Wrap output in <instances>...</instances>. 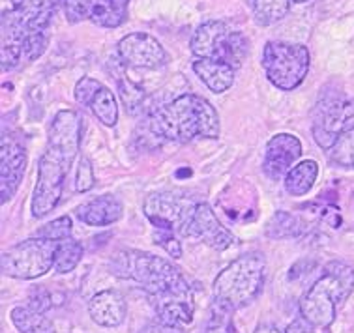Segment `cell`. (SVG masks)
<instances>
[{
  "label": "cell",
  "mask_w": 354,
  "mask_h": 333,
  "mask_svg": "<svg viewBox=\"0 0 354 333\" xmlns=\"http://www.w3.org/2000/svg\"><path fill=\"white\" fill-rule=\"evenodd\" d=\"M192 68H194L195 75L205 83L206 88L212 90L214 94H223L234 83V71L236 70L221 60L195 57Z\"/></svg>",
  "instance_id": "20"
},
{
  "label": "cell",
  "mask_w": 354,
  "mask_h": 333,
  "mask_svg": "<svg viewBox=\"0 0 354 333\" xmlns=\"http://www.w3.org/2000/svg\"><path fill=\"white\" fill-rule=\"evenodd\" d=\"M302 158V142L290 133H277L266 142L263 169L272 180L285 178L292 166Z\"/></svg>",
  "instance_id": "16"
},
{
  "label": "cell",
  "mask_w": 354,
  "mask_h": 333,
  "mask_svg": "<svg viewBox=\"0 0 354 333\" xmlns=\"http://www.w3.org/2000/svg\"><path fill=\"white\" fill-rule=\"evenodd\" d=\"M300 232H302V221L287 211H276V216L270 219L268 229H266V234L276 240L298 236Z\"/></svg>",
  "instance_id": "27"
},
{
  "label": "cell",
  "mask_w": 354,
  "mask_h": 333,
  "mask_svg": "<svg viewBox=\"0 0 354 333\" xmlns=\"http://www.w3.org/2000/svg\"><path fill=\"white\" fill-rule=\"evenodd\" d=\"M154 240L156 244L167 251V255L173 256V258H180L182 253H184V249H182V242L178 240V236H176V232L156 231Z\"/></svg>",
  "instance_id": "32"
},
{
  "label": "cell",
  "mask_w": 354,
  "mask_h": 333,
  "mask_svg": "<svg viewBox=\"0 0 354 333\" xmlns=\"http://www.w3.org/2000/svg\"><path fill=\"white\" fill-rule=\"evenodd\" d=\"M34 311H39V313H46L47 309L51 307V296L47 294L46 290H38L30 296V305Z\"/></svg>",
  "instance_id": "34"
},
{
  "label": "cell",
  "mask_w": 354,
  "mask_h": 333,
  "mask_svg": "<svg viewBox=\"0 0 354 333\" xmlns=\"http://www.w3.org/2000/svg\"><path fill=\"white\" fill-rule=\"evenodd\" d=\"M91 111L94 113L97 120L107 126V128H113L118 122V103H116L115 94L111 92L107 86H103L100 92L94 97V102L91 105Z\"/></svg>",
  "instance_id": "25"
},
{
  "label": "cell",
  "mask_w": 354,
  "mask_h": 333,
  "mask_svg": "<svg viewBox=\"0 0 354 333\" xmlns=\"http://www.w3.org/2000/svg\"><path fill=\"white\" fill-rule=\"evenodd\" d=\"M81 144V116L75 111H60L53 118L47 133V150L39 158L38 180L34 187L30 211L34 218H46L62 197L66 174L77 158Z\"/></svg>",
  "instance_id": "1"
},
{
  "label": "cell",
  "mask_w": 354,
  "mask_h": 333,
  "mask_svg": "<svg viewBox=\"0 0 354 333\" xmlns=\"http://www.w3.org/2000/svg\"><path fill=\"white\" fill-rule=\"evenodd\" d=\"M330 158L335 165L353 169L354 166V129L347 133L339 135V139L330 150Z\"/></svg>",
  "instance_id": "28"
},
{
  "label": "cell",
  "mask_w": 354,
  "mask_h": 333,
  "mask_svg": "<svg viewBox=\"0 0 354 333\" xmlns=\"http://www.w3.org/2000/svg\"><path fill=\"white\" fill-rule=\"evenodd\" d=\"M354 129V99L332 97L319 103L313 122V139L322 150H332L339 135Z\"/></svg>",
  "instance_id": "9"
},
{
  "label": "cell",
  "mask_w": 354,
  "mask_h": 333,
  "mask_svg": "<svg viewBox=\"0 0 354 333\" xmlns=\"http://www.w3.org/2000/svg\"><path fill=\"white\" fill-rule=\"evenodd\" d=\"M118 55L124 64L141 70H160L167 66L169 55L163 45L147 32H131L118 41Z\"/></svg>",
  "instance_id": "11"
},
{
  "label": "cell",
  "mask_w": 354,
  "mask_h": 333,
  "mask_svg": "<svg viewBox=\"0 0 354 333\" xmlns=\"http://www.w3.org/2000/svg\"><path fill=\"white\" fill-rule=\"evenodd\" d=\"M92 187H94V166L88 158H81L77 174H75V189L79 193H86L91 191Z\"/></svg>",
  "instance_id": "31"
},
{
  "label": "cell",
  "mask_w": 354,
  "mask_h": 333,
  "mask_svg": "<svg viewBox=\"0 0 354 333\" xmlns=\"http://www.w3.org/2000/svg\"><path fill=\"white\" fill-rule=\"evenodd\" d=\"M150 128L158 137L174 142H189L197 137L218 139L219 116L208 99L184 94L156 111Z\"/></svg>",
  "instance_id": "2"
},
{
  "label": "cell",
  "mask_w": 354,
  "mask_h": 333,
  "mask_svg": "<svg viewBox=\"0 0 354 333\" xmlns=\"http://www.w3.org/2000/svg\"><path fill=\"white\" fill-rule=\"evenodd\" d=\"M57 4H60L58 0H12V10L4 12L2 17L12 21L26 39L34 34L47 32Z\"/></svg>",
  "instance_id": "14"
},
{
  "label": "cell",
  "mask_w": 354,
  "mask_h": 333,
  "mask_svg": "<svg viewBox=\"0 0 354 333\" xmlns=\"http://www.w3.org/2000/svg\"><path fill=\"white\" fill-rule=\"evenodd\" d=\"M292 0H252L253 19L261 26L276 25L289 13Z\"/></svg>",
  "instance_id": "23"
},
{
  "label": "cell",
  "mask_w": 354,
  "mask_h": 333,
  "mask_svg": "<svg viewBox=\"0 0 354 333\" xmlns=\"http://www.w3.org/2000/svg\"><path fill=\"white\" fill-rule=\"evenodd\" d=\"M266 277V258L261 253H245L219 272L214 281V298L225 309H240L259 296Z\"/></svg>",
  "instance_id": "4"
},
{
  "label": "cell",
  "mask_w": 354,
  "mask_h": 333,
  "mask_svg": "<svg viewBox=\"0 0 354 333\" xmlns=\"http://www.w3.org/2000/svg\"><path fill=\"white\" fill-rule=\"evenodd\" d=\"M111 269L116 277L133 279L152 298L174 287L176 283L184 281L180 269L169 263L167 258L145 251L118 253L111 260Z\"/></svg>",
  "instance_id": "5"
},
{
  "label": "cell",
  "mask_w": 354,
  "mask_h": 333,
  "mask_svg": "<svg viewBox=\"0 0 354 333\" xmlns=\"http://www.w3.org/2000/svg\"><path fill=\"white\" fill-rule=\"evenodd\" d=\"M197 204L199 202L189 197H182L180 193L156 191L145 199L142 210L158 231L176 232L182 236L187 219L192 218Z\"/></svg>",
  "instance_id": "8"
},
{
  "label": "cell",
  "mask_w": 354,
  "mask_h": 333,
  "mask_svg": "<svg viewBox=\"0 0 354 333\" xmlns=\"http://www.w3.org/2000/svg\"><path fill=\"white\" fill-rule=\"evenodd\" d=\"M70 23L91 21L103 28H116L128 19L129 0H58Z\"/></svg>",
  "instance_id": "10"
},
{
  "label": "cell",
  "mask_w": 354,
  "mask_h": 333,
  "mask_svg": "<svg viewBox=\"0 0 354 333\" xmlns=\"http://www.w3.org/2000/svg\"><path fill=\"white\" fill-rule=\"evenodd\" d=\"M126 300L116 290H102L88 301V314L97 326L116 327L126 318Z\"/></svg>",
  "instance_id": "18"
},
{
  "label": "cell",
  "mask_w": 354,
  "mask_h": 333,
  "mask_svg": "<svg viewBox=\"0 0 354 333\" xmlns=\"http://www.w3.org/2000/svg\"><path fill=\"white\" fill-rule=\"evenodd\" d=\"M26 171V150L15 135L6 133L0 144V200L6 204L19 189Z\"/></svg>",
  "instance_id": "13"
},
{
  "label": "cell",
  "mask_w": 354,
  "mask_h": 333,
  "mask_svg": "<svg viewBox=\"0 0 354 333\" xmlns=\"http://www.w3.org/2000/svg\"><path fill=\"white\" fill-rule=\"evenodd\" d=\"M292 2H298V4H302V2H308V0H292Z\"/></svg>",
  "instance_id": "39"
},
{
  "label": "cell",
  "mask_w": 354,
  "mask_h": 333,
  "mask_svg": "<svg viewBox=\"0 0 354 333\" xmlns=\"http://www.w3.org/2000/svg\"><path fill=\"white\" fill-rule=\"evenodd\" d=\"M83 258V245L73 238L60 240L55 251V269L58 274H70L77 268V264Z\"/></svg>",
  "instance_id": "24"
},
{
  "label": "cell",
  "mask_w": 354,
  "mask_h": 333,
  "mask_svg": "<svg viewBox=\"0 0 354 333\" xmlns=\"http://www.w3.org/2000/svg\"><path fill=\"white\" fill-rule=\"evenodd\" d=\"M47 44H49V36L47 32L34 34L30 38L25 39V47H23V53H25L26 60H38L47 49Z\"/></svg>",
  "instance_id": "33"
},
{
  "label": "cell",
  "mask_w": 354,
  "mask_h": 333,
  "mask_svg": "<svg viewBox=\"0 0 354 333\" xmlns=\"http://www.w3.org/2000/svg\"><path fill=\"white\" fill-rule=\"evenodd\" d=\"M319 178V165L313 160H304L290 169L287 176L283 178L285 191L290 197H304L311 191Z\"/></svg>",
  "instance_id": "21"
},
{
  "label": "cell",
  "mask_w": 354,
  "mask_h": 333,
  "mask_svg": "<svg viewBox=\"0 0 354 333\" xmlns=\"http://www.w3.org/2000/svg\"><path fill=\"white\" fill-rule=\"evenodd\" d=\"M141 333H184V330L178 326H169L165 322H154V324H149L141 330Z\"/></svg>",
  "instance_id": "36"
},
{
  "label": "cell",
  "mask_w": 354,
  "mask_h": 333,
  "mask_svg": "<svg viewBox=\"0 0 354 333\" xmlns=\"http://www.w3.org/2000/svg\"><path fill=\"white\" fill-rule=\"evenodd\" d=\"M248 55H250V41H248L244 34H229L225 47H223V55H221V62H225V64H229L234 70H239L244 64Z\"/></svg>",
  "instance_id": "26"
},
{
  "label": "cell",
  "mask_w": 354,
  "mask_h": 333,
  "mask_svg": "<svg viewBox=\"0 0 354 333\" xmlns=\"http://www.w3.org/2000/svg\"><path fill=\"white\" fill-rule=\"evenodd\" d=\"M71 231H73V223H71L70 216H62V218L53 219L46 227H41L36 236L47 238V240H55V242H60V240H66V238H71Z\"/></svg>",
  "instance_id": "29"
},
{
  "label": "cell",
  "mask_w": 354,
  "mask_h": 333,
  "mask_svg": "<svg viewBox=\"0 0 354 333\" xmlns=\"http://www.w3.org/2000/svg\"><path fill=\"white\" fill-rule=\"evenodd\" d=\"M103 88V84L100 81L92 77H83L75 84V92H73V96H75V102L79 105H83V107H88L91 109L92 102H94V97L100 90Z\"/></svg>",
  "instance_id": "30"
},
{
  "label": "cell",
  "mask_w": 354,
  "mask_h": 333,
  "mask_svg": "<svg viewBox=\"0 0 354 333\" xmlns=\"http://www.w3.org/2000/svg\"><path fill=\"white\" fill-rule=\"evenodd\" d=\"M317 327L308 321V318H304V316H298L295 321L290 322L285 333H317Z\"/></svg>",
  "instance_id": "35"
},
{
  "label": "cell",
  "mask_w": 354,
  "mask_h": 333,
  "mask_svg": "<svg viewBox=\"0 0 354 333\" xmlns=\"http://www.w3.org/2000/svg\"><path fill=\"white\" fill-rule=\"evenodd\" d=\"M255 333H281V332H279L276 326H272V324H261V326H257Z\"/></svg>",
  "instance_id": "38"
},
{
  "label": "cell",
  "mask_w": 354,
  "mask_h": 333,
  "mask_svg": "<svg viewBox=\"0 0 354 333\" xmlns=\"http://www.w3.org/2000/svg\"><path fill=\"white\" fill-rule=\"evenodd\" d=\"M182 236L194 238L197 242L210 245L216 251L229 249L236 242L232 232L219 223L218 216L206 202H199L195 206L192 218L187 219L186 227H184Z\"/></svg>",
  "instance_id": "12"
},
{
  "label": "cell",
  "mask_w": 354,
  "mask_h": 333,
  "mask_svg": "<svg viewBox=\"0 0 354 333\" xmlns=\"http://www.w3.org/2000/svg\"><path fill=\"white\" fill-rule=\"evenodd\" d=\"M232 30L223 21H206L192 36L189 47L197 58H214L221 60L223 47L227 44V38Z\"/></svg>",
  "instance_id": "17"
},
{
  "label": "cell",
  "mask_w": 354,
  "mask_h": 333,
  "mask_svg": "<svg viewBox=\"0 0 354 333\" xmlns=\"http://www.w3.org/2000/svg\"><path fill=\"white\" fill-rule=\"evenodd\" d=\"M354 290V269L342 260L324 266V274L300 301V313L315 327L328 330L335 321V309Z\"/></svg>",
  "instance_id": "3"
},
{
  "label": "cell",
  "mask_w": 354,
  "mask_h": 333,
  "mask_svg": "<svg viewBox=\"0 0 354 333\" xmlns=\"http://www.w3.org/2000/svg\"><path fill=\"white\" fill-rule=\"evenodd\" d=\"M55 240L47 238H28L21 244L13 245L0 258L2 274L13 279H38L46 276L47 272L55 268V251H57Z\"/></svg>",
  "instance_id": "7"
},
{
  "label": "cell",
  "mask_w": 354,
  "mask_h": 333,
  "mask_svg": "<svg viewBox=\"0 0 354 333\" xmlns=\"http://www.w3.org/2000/svg\"><path fill=\"white\" fill-rule=\"evenodd\" d=\"M206 333H239L236 332V327L232 326L231 321L227 322H218V324H214L206 330Z\"/></svg>",
  "instance_id": "37"
},
{
  "label": "cell",
  "mask_w": 354,
  "mask_h": 333,
  "mask_svg": "<svg viewBox=\"0 0 354 333\" xmlns=\"http://www.w3.org/2000/svg\"><path fill=\"white\" fill-rule=\"evenodd\" d=\"M158 321L165 322L169 326H186L194 321L195 298L192 289L187 287L186 279L176 283L160 296H154Z\"/></svg>",
  "instance_id": "15"
},
{
  "label": "cell",
  "mask_w": 354,
  "mask_h": 333,
  "mask_svg": "<svg viewBox=\"0 0 354 333\" xmlns=\"http://www.w3.org/2000/svg\"><path fill=\"white\" fill-rule=\"evenodd\" d=\"M77 218L88 227H109L120 221L124 216V204L115 195H100L77 206Z\"/></svg>",
  "instance_id": "19"
},
{
  "label": "cell",
  "mask_w": 354,
  "mask_h": 333,
  "mask_svg": "<svg viewBox=\"0 0 354 333\" xmlns=\"http://www.w3.org/2000/svg\"><path fill=\"white\" fill-rule=\"evenodd\" d=\"M266 79L276 88L290 92L306 81L309 71V51L302 44L268 41L263 51Z\"/></svg>",
  "instance_id": "6"
},
{
  "label": "cell",
  "mask_w": 354,
  "mask_h": 333,
  "mask_svg": "<svg viewBox=\"0 0 354 333\" xmlns=\"http://www.w3.org/2000/svg\"><path fill=\"white\" fill-rule=\"evenodd\" d=\"M12 324L19 333H55L53 322L32 307H15L10 313Z\"/></svg>",
  "instance_id": "22"
}]
</instances>
